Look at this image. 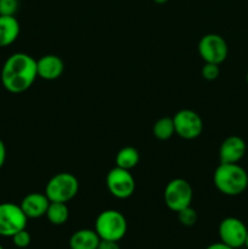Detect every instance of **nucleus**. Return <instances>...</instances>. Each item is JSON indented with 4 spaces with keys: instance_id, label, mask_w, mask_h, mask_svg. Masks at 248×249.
Listing matches in <instances>:
<instances>
[{
    "instance_id": "26",
    "label": "nucleus",
    "mask_w": 248,
    "mask_h": 249,
    "mask_svg": "<svg viewBox=\"0 0 248 249\" xmlns=\"http://www.w3.org/2000/svg\"><path fill=\"white\" fill-rule=\"evenodd\" d=\"M153 1H155L156 4L162 5V4H165V2H168V1H169V0H153Z\"/></svg>"
},
{
    "instance_id": "7",
    "label": "nucleus",
    "mask_w": 248,
    "mask_h": 249,
    "mask_svg": "<svg viewBox=\"0 0 248 249\" xmlns=\"http://www.w3.org/2000/svg\"><path fill=\"white\" fill-rule=\"evenodd\" d=\"M198 53L207 63L221 65L229 55V46L225 39L215 33H209L202 36L198 41Z\"/></svg>"
},
{
    "instance_id": "5",
    "label": "nucleus",
    "mask_w": 248,
    "mask_h": 249,
    "mask_svg": "<svg viewBox=\"0 0 248 249\" xmlns=\"http://www.w3.org/2000/svg\"><path fill=\"white\" fill-rule=\"evenodd\" d=\"M165 206L172 212L182 211L191 206L192 198H194V190L189 181L181 178L170 180L165 186L163 192Z\"/></svg>"
},
{
    "instance_id": "23",
    "label": "nucleus",
    "mask_w": 248,
    "mask_h": 249,
    "mask_svg": "<svg viewBox=\"0 0 248 249\" xmlns=\"http://www.w3.org/2000/svg\"><path fill=\"white\" fill-rule=\"evenodd\" d=\"M97 249H121V247H119L118 242H116V241L101 240L100 241Z\"/></svg>"
},
{
    "instance_id": "19",
    "label": "nucleus",
    "mask_w": 248,
    "mask_h": 249,
    "mask_svg": "<svg viewBox=\"0 0 248 249\" xmlns=\"http://www.w3.org/2000/svg\"><path fill=\"white\" fill-rule=\"evenodd\" d=\"M177 219H179L181 225L190 228V226H194L197 223L198 216H197L196 211L194 208H191V206H190L187 208L182 209V211L177 212Z\"/></svg>"
},
{
    "instance_id": "22",
    "label": "nucleus",
    "mask_w": 248,
    "mask_h": 249,
    "mask_svg": "<svg viewBox=\"0 0 248 249\" xmlns=\"http://www.w3.org/2000/svg\"><path fill=\"white\" fill-rule=\"evenodd\" d=\"M18 0H0V15L15 16L18 10Z\"/></svg>"
},
{
    "instance_id": "11",
    "label": "nucleus",
    "mask_w": 248,
    "mask_h": 249,
    "mask_svg": "<svg viewBox=\"0 0 248 249\" xmlns=\"http://www.w3.org/2000/svg\"><path fill=\"white\" fill-rule=\"evenodd\" d=\"M247 145L245 140L237 135H231L221 142L219 148L220 163H238L246 155Z\"/></svg>"
},
{
    "instance_id": "18",
    "label": "nucleus",
    "mask_w": 248,
    "mask_h": 249,
    "mask_svg": "<svg viewBox=\"0 0 248 249\" xmlns=\"http://www.w3.org/2000/svg\"><path fill=\"white\" fill-rule=\"evenodd\" d=\"M152 133L153 135H155V138L158 139V140H169V139L175 134L173 118H170V117H163V118L158 119V121L153 124Z\"/></svg>"
},
{
    "instance_id": "10",
    "label": "nucleus",
    "mask_w": 248,
    "mask_h": 249,
    "mask_svg": "<svg viewBox=\"0 0 248 249\" xmlns=\"http://www.w3.org/2000/svg\"><path fill=\"white\" fill-rule=\"evenodd\" d=\"M220 241L230 247L238 249L246 246L248 228L242 220L235 216H229L221 220L218 229Z\"/></svg>"
},
{
    "instance_id": "6",
    "label": "nucleus",
    "mask_w": 248,
    "mask_h": 249,
    "mask_svg": "<svg viewBox=\"0 0 248 249\" xmlns=\"http://www.w3.org/2000/svg\"><path fill=\"white\" fill-rule=\"evenodd\" d=\"M28 218L19 204L4 202L0 203V236L12 237L16 232L27 226Z\"/></svg>"
},
{
    "instance_id": "9",
    "label": "nucleus",
    "mask_w": 248,
    "mask_h": 249,
    "mask_svg": "<svg viewBox=\"0 0 248 249\" xmlns=\"http://www.w3.org/2000/svg\"><path fill=\"white\" fill-rule=\"evenodd\" d=\"M175 134L185 140H194L203 131V121L192 109H180L173 117Z\"/></svg>"
},
{
    "instance_id": "15",
    "label": "nucleus",
    "mask_w": 248,
    "mask_h": 249,
    "mask_svg": "<svg viewBox=\"0 0 248 249\" xmlns=\"http://www.w3.org/2000/svg\"><path fill=\"white\" fill-rule=\"evenodd\" d=\"M101 238L95 230L82 229L71 236L70 248L71 249H97Z\"/></svg>"
},
{
    "instance_id": "20",
    "label": "nucleus",
    "mask_w": 248,
    "mask_h": 249,
    "mask_svg": "<svg viewBox=\"0 0 248 249\" xmlns=\"http://www.w3.org/2000/svg\"><path fill=\"white\" fill-rule=\"evenodd\" d=\"M11 238H12V242H14L15 247H17L18 249L28 248L29 245H31V242H32L31 233H29L26 229H23V230L16 232Z\"/></svg>"
},
{
    "instance_id": "25",
    "label": "nucleus",
    "mask_w": 248,
    "mask_h": 249,
    "mask_svg": "<svg viewBox=\"0 0 248 249\" xmlns=\"http://www.w3.org/2000/svg\"><path fill=\"white\" fill-rule=\"evenodd\" d=\"M206 249H235L232 247H230V246L225 245V243H223L220 241V242H216V243H212V245H209L208 247Z\"/></svg>"
},
{
    "instance_id": "21",
    "label": "nucleus",
    "mask_w": 248,
    "mask_h": 249,
    "mask_svg": "<svg viewBox=\"0 0 248 249\" xmlns=\"http://www.w3.org/2000/svg\"><path fill=\"white\" fill-rule=\"evenodd\" d=\"M220 65H215V63H207L204 62L203 67L201 70L202 77L206 80H215L220 74Z\"/></svg>"
},
{
    "instance_id": "28",
    "label": "nucleus",
    "mask_w": 248,
    "mask_h": 249,
    "mask_svg": "<svg viewBox=\"0 0 248 249\" xmlns=\"http://www.w3.org/2000/svg\"><path fill=\"white\" fill-rule=\"evenodd\" d=\"M246 82H247V84H248V72H247V75H246Z\"/></svg>"
},
{
    "instance_id": "12",
    "label": "nucleus",
    "mask_w": 248,
    "mask_h": 249,
    "mask_svg": "<svg viewBox=\"0 0 248 249\" xmlns=\"http://www.w3.org/2000/svg\"><path fill=\"white\" fill-rule=\"evenodd\" d=\"M50 201L45 194L31 192L23 197L19 207L28 219H38L46 214Z\"/></svg>"
},
{
    "instance_id": "27",
    "label": "nucleus",
    "mask_w": 248,
    "mask_h": 249,
    "mask_svg": "<svg viewBox=\"0 0 248 249\" xmlns=\"http://www.w3.org/2000/svg\"><path fill=\"white\" fill-rule=\"evenodd\" d=\"M246 247L248 248V235H247V240H246Z\"/></svg>"
},
{
    "instance_id": "13",
    "label": "nucleus",
    "mask_w": 248,
    "mask_h": 249,
    "mask_svg": "<svg viewBox=\"0 0 248 249\" xmlns=\"http://www.w3.org/2000/svg\"><path fill=\"white\" fill-rule=\"evenodd\" d=\"M65 63L56 55H44L36 60L38 77L44 80H55L62 75Z\"/></svg>"
},
{
    "instance_id": "17",
    "label": "nucleus",
    "mask_w": 248,
    "mask_h": 249,
    "mask_svg": "<svg viewBox=\"0 0 248 249\" xmlns=\"http://www.w3.org/2000/svg\"><path fill=\"white\" fill-rule=\"evenodd\" d=\"M45 215L53 225H63L65 223H67L68 218H70V211H68L67 203L50 202Z\"/></svg>"
},
{
    "instance_id": "1",
    "label": "nucleus",
    "mask_w": 248,
    "mask_h": 249,
    "mask_svg": "<svg viewBox=\"0 0 248 249\" xmlns=\"http://www.w3.org/2000/svg\"><path fill=\"white\" fill-rule=\"evenodd\" d=\"M36 78V60L28 53H12L2 65L1 84L12 94H21L28 90Z\"/></svg>"
},
{
    "instance_id": "24",
    "label": "nucleus",
    "mask_w": 248,
    "mask_h": 249,
    "mask_svg": "<svg viewBox=\"0 0 248 249\" xmlns=\"http://www.w3.org/2000/svg\"><path fill=\"white\" fill-rule=\"evenodd\" d=\"M5 160H6V147H5L4 141L0 139V169L5 164Z\"/></svg>"
},
{
    "instance_id": "14",
    "label": "nucleus",
    "mask_w": 248,
    "mask_h": 249,
    "mask_svg": "<svg viewBox=\"0 0 248 249\" xmlns=\"http://www.w3.org/2000/svg\"><path fill=\"white\" fill-rule=\"evenodd\" d=\"M19 22L15 16L0 15V48H6L17 40L19 36Z\"/></svg>"
},
{
    "instance_id": "16",
    "label": "nucleus",
    "mask_w": 248,
    "mask_h": 249,
    "mask_svg": "<svg viewBox=\"0 0 248 249\" xmlns=\"http://www.w3.org/2000/svg\"><path fill=\"white\" fill-rule=\"evenodd\" d=\"M139 160H140V155L136 148L131 147V146H126V147L121 148L116 156V165L123 169L131 170L138 165Z\"/></svg>"
},
{
    "instance_id": "29",
    "label": "nucleus",
    "mask_w": 248,
    "mask_h": 249,
    "mask_svg": "<svg viewBox=\"0 0 248 249\" xmlns=\"http://www.w3.org/2000/svg\"><path fill=\"white\" fill-rule=\"evenodd\" d=\"M0 249H4V247H2V246H1V245H0Z\"/></svg>"
},
{
    "instance_id": "3",
    "label": "nucleus",
    "mask_w": 248,
    "mask_h": 249,
    "mask_svg": "<svg viewBox=\"0 0 248 249\" xmlns=\"http://www.w3.org/2000/svg\"><path fill=\"white\" fill-rule=\"evenodd\" d=\"M95 231L101 240L121 241L128 231L126 219L116 209H106L97 215L95 220Z\"/></svg>"
},
{
    "instance_id": "4",
    "label": "nucleus",
    "mask_w": 248,
    "mask_h": 249,
    "mask_svg": "<svg viewBox=\"0 0 248 249\" xmlns=\"http://www.w3.org/2000/svg\"><path fill=\"white\" fill-rule=\"evenodd\" d=\"M79 191V181L71 173H58L53 175L45 186L46 197L50 202H62L67 203L74 198Z\"/></svg>"
},
{
    "instance_id": "30",
    "label": "nucleus",
    "mask_w": 248,
    "mask_h": 249,
    "mask_svg": "<svg viewBox=\"0 0 248 249\" xmlns=\"http://www.w3.org/2000/svg\"><path fill=\"white\" fill-rule=\"evenodd\" d=\"M24 249H29V248H24Z\"/></svg>"
},
{
    "instance_id": "2",
    "label": "nucleus",
    "mask_w": 248,
    "mask_h": 249,
    "mask_svg": "<svg viewBox=\"0 0 248 249\" xmlns=\"http://www.w3.org/2000/svg\"><path fill=\"white\" fill-rule=\"evenodd\" d=\"M216 190L226 196H238L248 187V174L238 163H220L213 175Z\"/></svg>"
},
{
    "instance_id": "8",
    "label": "nucleus",
    "mask_w": 248,
    "mask_h": 249,
    "mask_svg": "<svg viewBox=\"0 0 248 249\" xmlns=\"http://www.w3.org/2000/svg\"><path fill=\"white\" fill-rule=\"evenodd\" d=\"M106 186L109 194L119 199H126L135 191V179L130 170L114 167L107 173Z\"/></svg>"
}]
</instances>
